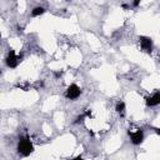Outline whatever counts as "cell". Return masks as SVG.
Here are the masks:
<instances>
[{
	"label": "cell",
	"mask_w": 160,
	"mask_h": 160,
	"mask_svg": "<svg viewBox=\"0 0 160 160\" xmlns=\"http://www.w3.org/2000/svg\"><path fill=\"white\" fill-rule=\"evenodd\" d=\"M146 101V105L148 106H155V105H159L160 104V91H155L151 96H148L145 99Z\"/></svg>",
	"instance_id": "6"
},
{
	"label": "cell",
	"mask_w": 160,
	"mask_h": 160,
	"mask_svg": "<svg viewBox=\"0 0 160 160\" xmlns=\"http://www.w3.org/2000/svg\"><path fill=\"white\" fill-rule=\"evenodd\" d=\"M80 94H81V89H80L76 84H71V85L66 89V91H65V96H66L68 99H70V100L78 99V98L80 96Z\"/></svg>",
	"instance_id": "2"
},
{
	"label": "cell",
	"mask_w": 160,
	"mask_h": 160,
	"mask_svg": "<svg viewBox=\"0 0 160 160\" xmlns=\"http://www.w3.org/2000/svg\"><path fill=\"white\" fill-rule=\"evenodd\" d=\"M139 42H140V48H141L142 51H145L148 54L151 52V50H152V41H151L150 38H148V36H140L139 38Z\"/></svg>",
	"instance_id": "3"
},
{
	"label": "cell",
	"mask_w": 160,
	"mask_h": 160,
	"mask_svg": "<svg viewBox=\"0 0 160 160\" xmlns=\"http://www.w3.org/2000/svg\"><path fill=\"white\" fill-rule=\"evenodd\" d=\"M154 130H155L156 134H160V128H154Z\"/></svg>",
	"instance_id": "9"
},
{
	"label": "cell",
	"mask_w": 160,
	"mask_h": 160,
	"mask_svg": "<svg viewBox=\"0 0 160 160\" xmlns=\"http://www.w3.org/2000/svg\"><path fill=\"white\" fill-rule=\"evenodd\" d=\"M18 151L22 156H29L34 151V146H32V144L28 136L20 138V140L18 142Z\"/></svg>",
	"instance_id": "1"
},
{
	"label": "cell",
	"mask_w": 160,
	"mask_h": 160,
	"mask_svg": "<svg viewBox=\"0 0 160 160\" xmlns=\"http://www.w3.org/2000/svg\"><path fill=\"white\" fill-rule=\"evenodd\" d=\"M19 61H20V56H18L14 50H10L8 56H6V65L9 68H16Z\"/></svg>",
	"instance_id": "4"
},
{
	"label": "cell",
	"mask_w": 160,
	"mask_h": 160,
	"mask_svg": "<svg viewBox=\"0 0 160 160\" xmlns=\"http://www.w3.org/2000/svg\"><path fill=\"white\" fill-rule=\"evenodd\" d=\"M72 160H82V156L81 155H79V156H76L75 159H72Z\"/></svg>",
	"instance_id": "10"
},
{
	"label": "cell",
	"mask_w": 160,
	"mask_h": 160,
	"mask_svg": "<svg viewBox=\"0 0 160 160\" xmlns=\"http://www.w3.org/2000/svg\"><path fill=\"white\" fill-rule=\"evenodd\" d=\"M129 135H130V139L134 145H139L144 140V132L140 129H138L136 131H129Z\"/></svg>",
	"instance_id": "5"
},
{
	"label": "cell",
	"mask_w": 160,
	"mask_h": 160,
	"mask_svg": "<svg viewBox=\"0 0 160 160\" xmlns=\"http://www.w3.org/2000/svg\"><path fill=\"white\" fill-rule=\"evenodd\" d=\"M116 111L121 115V116H124V112H125V104L122 102V101H119L118 104H116Z\"/></svg>",
	"instance_id": "8"
},
{
	"label": "cell",
	"mask_w": 160,
	"mask_h": 160,
	"mask_svg": "<svg viewBox=\"0 0 160 160\" xmlns=\"http://www.w3.org/2000/svg\"><path fill=\"white\" fill-rule=\"evenodd\" d=\"M139 4H140V1H139V0H136V1H134V6H138Z\"/></svg>",
	"instance_id": "11"
},
{
	"label": "cell",
	"mask_w": 160,
	"mask_h": 160,
	"mask_svg": "<svg viewBox=\"0 0 160 160\" xmlns=\"http://www.w3.org/2000/svg\"><path fill=\"white\" fill-rule=\"evenodd\" d=\"M44 12H45V9H44V8H41V6H36V8L32 9L31 15H32V16H39V15H41V14H44Z\"/></svg>",
	"instance_id": "7"
}]
</instances>
